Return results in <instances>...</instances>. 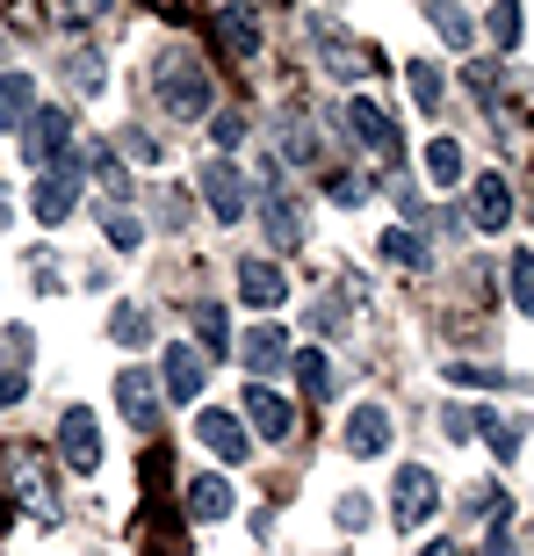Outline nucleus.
Instances as JSON below:
<instances>
[{
	"label": "nucleus",
	"mask_w": 534,
	"mask_h": 556,
	"mask_svg": "<svg viewBox=\"0 0 534 556\" xmlns=\"http://www.w3.org/2000/svg\"><path fill=\"white\" fill-rule=\"evenodd\" d=\"M376 253H383L391 268H427V261H433V253H427V239H419V231H405V225H391V231H383V239H376Z\"/></svg>",
	"instance_id": "23"
},
{
	"label": "nucleus",
	"mask_w": 534,
	"mask_h": 556,
	"mask_svg": "<svg viewBox=\"0 0 534 556\" xmlns=\"http://www.w3.org/2000/svg\"><path fill=\"white\" fill-rule=\"evenodd\" d=\"M513 181L506 174H476L470 181V217H476V231H506L513 225Z\"/></svg>",
	"instance_id": "10"
},
{
	"label": "nucleus",
	"mask_w": 534,
	"mask_h": 556,
	"mask_svg": "<svg viewBox=\"0 0 534 556\" xmlns=\"http://www.w3.org/2000/svg\"><path fill=\"white\" fill-rule=\"evenodd\" d=\"M332 203L361 210V203H369V181H361V174H332Z\"/></svg>",
	"instance_id": "36"
},
{
	"label": "nucleus",
	"mask_w": 534,
	"mask_h": 556,
	"mask_svg": "<svg viewBox=\"0 0 534 556\" xmlns=\"http://www.w3.org/2000/svg\"><path fill=\"white\" fill-rule=\"evenodd\" d=\"M427 174L441 188H455V181H462V144H455V138H427Z\"/></svg>",
	"instance_id": "26"
},
{
	"label": "nucleus",
	"mask_w": 534,
	"mask_h": 556,
	"mask_svg": "<svg viewBox=\"0 0 534 556\" xmlns=\"http://www.w3.org/2000/svg\"><path fill=\"white\" fill-rule=\"evenodd\" d=\"M160 383H152V369H124V376H116V405H124V419H130V427H144V433H152V419H160Z\"/></svg>",
	"instance_id": "14"
},
{
	"label": "nucleus",
	"mask_w": 534,
	"mask_h": 556,
	"mask_svg": "<svg viewBox=\"0 0 534 556\" xmlns=\"http://www.w3.org/2000/svg\"><path fill=\"white\" fill-rule=\"evenodd\" d=\"M195 348H209V354H231V318L217 304H203L195 311Z\"/></svg>",
	"instance_id": "30"
},
{
	"label": "nucleus",
	"mask_w": 534,
	"mask_h": 556,
	"mask_svg": "<svg viewBox=\"0 0 534 556\" xmlns=\"http://www.w3.org/2000/svg\"><path fill=\"white\" fill-rule=\"evenodd\" d=\"M217 37H225L231 59H260V22H253L246 0H225V8H217Z\"/></svg>",
	"instance_id": "17"
},
{
	"label": "nucleus",
	"mask_w": 534,
	"mask_h": 556,
	"mask_svg": "<svg viewBox=\"0 0 534 556\" xmlns=\"http://www.w3.org/2000/svg\"><path fill=\"white\" fill-rule=\"evenodd\" d=\"M160 225H166V231L188 225V195H181V188H160Z\"/></svg>",
	"instance_id": "38"
},
{
	"label": "nucleus",
	"mask_w": 534,
	"mask_h": 556,
	"mask_svg": "<svg viewBox=\"0 0 534 556\" xmlns=\"http://www.w3.org/2000/svg\"><path fill=\"white\" fill-rule=\"evenodd\" d=\"M109 340H116V348H144V340H152V311L144 304H116L109 311Z\"/></svg>",
	"instance_id": "24"
},
{
	"label": "nucleus",
	"mask_w": 534,
	"mask_h": 556,
	"mask_svg": "<svg viewBox=\"0 0 534 556\" xmlns=\"http://www.w3.org/2000/svg\"><path fill=\"white\" fill-rule=\"evenodd\" d=\"M405 80H411V102L427 109V116H441V94H448L441 65H405Z\"/></svg>",
	"instance_id": "29"
},
{
	"label": "nucleus",
	"mask_w": 534,
	"mask_h": 556,
	"mask_svg": "<svg viewBox=\"0 0 534 556\" xmlns=\"http://www.w3.org/2000/svg\"><path fill=\"white\" fill-rule=\"evenodd\" d=\"M29 116H37V80L0 73V130H29Z\"/></svg>",
	"instance_id": "19"
},
{
	"label": "nucleus",
	"mask_w": 534,
	"mask_h": 556,
	"mask_svg": "<svg viewBox=\"0 0 534 556\" xmlns=\"http://www.w3.org/2000/svg\"><path fill=\"white\" fill-rule=\"evenodd\" d=\"M181 506H188V520H231V506H239V492H231V477L225 470H195L188 477V492H181Z\"/></svg>",
	"instance_id": "5"
},
{
	"label": "nucleus",
	"mask_w": 534,
	"mask_h": 556,
	"mask_svg": "<svg viewBox=\"0 0 534 556\" xmlns=\"http://www.w3.org/2000/svg\"><path fill=\"white\" fill-rule=\"evenodd\" d=\"M160 391L166 397H203V348H195V340H166V354H160Z\"/></svg>",
	"instance_id": "7"
},
{
	"label": "nucleus",
	"mask_w": 534,
	"mask_h": 556,
	"mask_svg": "<svg viewBox=\"0 0 534 556\" xmlns=\"http://www.w3.org/2000/svg\"><path fill=\"white\" fill-rule=\"evenodd\" d=\"M260 225H267V247H275V253H296V247H304V210L289 203V195H267Z\"/></svg>",
	"instance_id": "18"
},
{
	"label": "nucleus",
	"mask_w": 534,
	"mask_h": 556,
	"mask_svg": "<svg viewBox=\"0 0 534 556\" xmlns=\"http://www.w3.org/2000/svg\"><path fill=\"white\" fill-rule=\"evenodd\" d=\"M448 383H462V391H498V383H506V369H476V362H448Z\"/></svg>",
	"instance_id": "32"
},
{
	"label": "nucleus",
	"mask_w": 534,
	"mask_h": 556,
	"mask_svg": "<svg viewBox=\"0 0 534 556\" xmlns=\"http://www.w3.org/2000/svg\"><path fill=\"white\" fill-rule=\"evenodd\" d=\"M239 362H246L260 383H267V376H282L289 369V332L282 326H253L246 340H239Z\"/></svg>",
	"instance_id": "15"
},
{
	"label": "nucleus",
	"mask_w": 534,
	"mask_h": 556,
	"mask_svg": "<svg viewBox=\"0 0 534 556\" xmlns=\"http://www.w3.org/2000/svg\"><path fill=\"white\" fill-rule=\"evenodd\" d=\"M109 8H116V0H65V22H73V29H94Z\"/></svg>",
	"instance_id": "37"
},
{
	"label": "nucleus",
	"mask_w": 534,
	"mask_h": 556,
	"mask_svg": "<svg viewBox=\"0 0 534 556\" xmlns=\"http://www.w3.org/2000/svg\"><path fill=\"white\" fill-rule=\"evenodd\" d=\"M484 29H492V43H498V51H520V37H527V22H520V0H492Z\"/></svg>",
	"instance_id": "25"
},
{
	"label": "nucleus",
	"mask_w": 534,
	"mask_h": 556,
	"mask_svg": "<svg viewBox=\"0 0 534 556\" xmlns=\"http://www.w3.org/2000/svg\"><path fill=\"white\" fill-rule=\"evenodd\" d=\"M391 433H397V427H391V413H383V405H354L340 441H347V455H361V463H369V455L391 448Z\"/></svg>",
	"instance_id": "13"
},
{
	"label": "nucleus",
	"mask_w": 534,
	"mask_h": 556,
	"mask_svg": "<svg viewBox=\"0 0 534 556\" xmlns=\"http://www.w3.org/2000/svg\"><path fill=\"white\" fill-rule=\"evenodd\" d=\"M289 369H296V383H304V397H332V391H340V369L326 362V348H310V354H289Z\"/></svg>",
	"instance_id": "21"
},
{
	"label": "nucleus",
	"mask_w": 534,
	"mask_h": 556,
	"mask_svg": "<svg viewBox=\"0 0 534 556\" xmlns=\"http://www.w3.org/2000/svg\"><path fill=\"white\" fill-rule=\"evenodd\" d=\"M80 181H87V152H65L51 174H37V225H65L73 210H80Z\"/></svg>",
	"instance_id": "2"
},
{
	"label": "nucleus",
	"mask_w": 534,
	"mask_h": 556,
	"mask_svg": "<svg viewBox=\"0 0 534 556\" xmlns=\"http://www.w3.org/2000/svg\"><path fill=\"white\" fill-rule=\"evenodd\" d=\"M332 514H340V528H369V492H347Z\"/></svg>",
	"instance_id": "39"
},
{
	"label": "nucleus",
	"mask_w": 534,
	"mask_h": 556,
	"mask_svg": "<svg viewBox=\"0 0 534 556\" xmlns=\"http://www.w3.org/2000/svg\"><path fill=\"white\" fill-rule=\"evenodd\" d=\"M476 427H484V441H492L498 463H513V455H520V419H506V413H476Z\"/></svg>",
	"instance_id": "28"
},
{
	"label": "nucleus",
	"mask_w": 534,
	"mask_h": 556,
	"mask_svg": "<svg viewBox=\"0 0 534 556\" xmlns=\"http://www.w3.org/2000/svg\"><path fill=\"white\" fill-rule=\"evenodd\" d=\"M484 556H513V535H506V528H492V535H484Z\"/></svg>",
	"instance_id": "45"
},
{
	"label": "nucleus",
	"mask_w": 534,
	"mask_h": 556,
	"mask_svg": "<svg viewBox=\"0 0 534 556\" xmlns=\"http://www.w3.org/2000/svg\"><path fill=\"white\" fill-rule=\"evenodd\" d=\"M246 419H253V433H267V441H289V433H296V405H289L282 391H267V383L246 391Z\"/></svg>",
	"instance_id": "16"
},
{
	"label": "nucleus",
	"mask_w": 534,
	"mask_h": 556,
	"mask_svg": "<svg viewBox=\"0 0 534 556\" xmlns=\"http://www.w3.org/2000/svg\"><path fill=\"white\" fill-rule=\"evenodd\" d=\"M203 195H209V217H217V225H239V217H246V174L231 160L203 166Z\"/></svg>",
	"instance_id": "6"
},
{
	"label": "nucleus",
	"mask_w": 534,
	"mask_h": 556,
	"mask_svg": "<svg viewBox=\"0 0 534 556\" xmlns=\"http://www.w3.org/2000/svg\"><path fill=\"white\" fill-rule=\"evenodd\" d=\"M65 152H73V116H65V109H37L29 130H22V160L37 166V174H51Z\"/></svg>",
	"instance_id": "4"
},
{
	"label": "nucleus",
	"mask_w": 534,
	"mask_h": 556,
	"mask_svg": "<svg viewBox=\"0 0 534 556\" xmlns=\"http://www.w3.org/2000/svg\"><path fill=\"white\" fill-rule=\"evenodd\" d=\"M427 22L441 29V43H448V51H470V43H476V22L462 15V0H427Z\"/></svg>",
	"instance_id": "20"
},
{
	"label": "nucleus",
	"mask_w": 534,
	"mask_h": 556,
	"mask_svg": "<svg viewBox=\"0 0 534 556\" xmlns=\"http://www.w3.org/2000/svg\"><path fill=\"white\" fill-rule=\"evenodd\" d=\"M22 391H29V376H22V369H0V413H8Z\"/></svg>",
	"instance_id": "43"
},
{
	"label": "nucleus",
	"mask_w": 534,
	"mask_h": 556,
	"mask_svg": "<svg viewBox=\"0 0 534 556\" xmlns=\"http://www.w3.org/2000/svg\"><path fill=\"white\" fill-rule=\"evenodd\" d=\"M441 433H448V441H470V433H476V413L448 405V413H441Z\"/></svg>",
	"instance_id": "40"
},
{
	"label": "nucleus",
	"mask_w": 534,
	"mask_h": 556,
	"mask_svg": "<svg viewBox=\"0 0 534 556\" xmlns=\"http://www.w3.org/2000/svg\"><path fill=\"white\" fill-rule=\"evenodd\" d=\"M239 296H246V311H282L289 275L275 268V261H260V253H246V261H239Z\"/></svg>",
	"instance_id": "8"
},
{
	"label": "nucleus",
	"mask_w": 534,
	"mask_h": 556,
	"mask_svg": "<svg viewBox=\"0 0 534 556\" xmlns=\"http://www.w3.org/2000/svg\"><path fill=\"white\" fill-rule=\"evenodd\" d=\"M209 144H217V152H231V144H246V116H231V109H217V116H209Z\"/></svg>",
	"instance_id": "33"
},
{
	"label": "nucleus",
	"mask_w": 534,
	"mask_h": 556,
	"mask_svg": "<svg viewBox=\"0 0 534 556\" xmlns=\"http://www.w3.org/2000/svg\"><path fill=\"white\" fill-rule=\"evenodd\" d=\"M347 124H354V138L369 144V152H383V160H397V152H405V138H397V124H391V109H376L369 94H354V102H347Z\"/></svg>",
	"instance_id": "11"
},
{
	"label": "nucleus",
	"mask_w": 534,
	"mask_h": 556,
	"mask_svg": "<svg viewBox=\"0 0 534 556\" xmlns=\"http://www.w3.org/2000/svg\"><path fill=\"white\" fill-rule=\"evenodd\" d=\"M310 326H318V332H340V326H347V318H340V304H332L326 289H318V304H310Z\"/></svg>",
	"instance_id": "41"
},
{
	"label": "nucleus",
	"mask_w": 534,
	"mask_h": 556,
	"mask_svg": "<svg viewBox=\"0 0 534 556\" xmlns=\"http://www.w3.org/2000/svg\"><path fill=\"white\" fill-rule=\"evenodd\" d=\"M59 448H65V463H73L80 477L102 470V433H94V413H87V405H73V413L59 419Z\"/></svg>",
	"instance_id": "9"
},
{
	"label": "nucleus",
	"mask_w": 534,
	"mask_h": 556,
	"mask_svg": "<svg viewBox=\"0 0 534 556\" xmlns=\"http://www.w3.org/2000/svg\"><path fill=\"white\" fill-rule=\"evenodd\" d=\"M275 130H282V160H296V166L318 160V130H310L304 109H282V124H275Z\"/></svg>",
	"instance_id": "22"
},
{
	"label": "nucleus",
	"mask_w": 534,
	"mask_h": 556,
	"mask_svg": "<svg viewBox=\"0 0 534 556\" xmlns=\"http://www.w3.org/2000/svg\"><path fill=\"white\" fill-rule=\"evenodd\" d=\"M124 152H130V160H160L166 144H160V138H144V130H124Z\"/></svg>",
	"instance_id": "42"
},
{
	"label": "nucleus",
	"mask_w": 534,
	"mask_h": 556,
	"mask_svg": "<svg viewBox=\"0 0 534 556\" xmlns=\"http://www.w3.org/2000/svg\"><path fill=\"white\" fill-rule=\"evenodd\" d=\"M419 556H462V549H448V542H427V549H419Z\"/></svg>",
	"instance_id": "46"
},
{
	"label": "nucleus",
	"mask_w": 534,
	"mask_h": 556,
	"mask_svg": "<svg viewBox=\"0 0 534 556\" xmlns=\"http://www.w3.org/2000/svg\"><path fill=\"white\" fill-rule=\"evenodd\" d=\"M65 80L80 87V94H102L109 73H102V59H65Z\"/></svg>",
	"instance_id": "34"
},
{
	"label": "nucleus",
	"mask_w": 534,
	"mask_h": 556,
	"mask_svg": "<svg viewBox=\"0 0 534 556\" xmlns=\"http://www.w3.org/2000/svg\"><path fill=\"white\" fill-rule=\"evenodd\" d=\"M318 51H326V65L340 73V80H361V51H354L347 37H332V29H318Z\"/></svg>",
	"instance_id": "31"
},
{
	"label": "nucleus",
	"mask_w": 534,
	"mask_h": 556,
	"mask_svg": "<svg viewBox=\"0 0 534 556\" xmlns=\"http://www.w3.org/2000/svg\"><path fill=\"white\" fill-rule=\"evenodd\" d=\"M506 289H513V311L534 318V247H520L513 261H506Z\"/></svg>",
	"instance_id": "27"
},
{
	"label": "nucleus",
	"mask_w": 534,
	"mask_h": 556,
	"mask_svg": "<svg viewBox=\"0 0 534 556\" xmlns=\"http://www.w3.org/2000/svg\"><path fill=\"white\" fill-rule=\"evenodd\" d=\"M433 506H441V484H433V470H427V463H405V470L391 477V520L411 535V528H427Z\"/></svg>",
	"instance_id": "3"
},
{
	"label": "nucleus",
	"mask_w": 534,
	"mask_h": 556,
	"mask_svg": "<svg viewBox=\"0 0 534 556\" xmlns=\"http://www.w3.org/2000/svg\"><path fill=\"white\" fill-rule=\"evenodd\" d=\"M8 225H15V203H8V195H0V231H8Z\"/></svg>",
	"instance_id": "47"
},
{
	"label": "nucleus",
	"mask_w": 534,
	"mask_h": 556,
	"mask_svg": "<svg viewBox=\"0 0 534 556\" xmlns=\"http://www.w3.org/2000/svg\"><path fill=\"white\" fill-rule=\"evenodd\" d=\"M109 247H116V253H138V247H144V225L116 210V217H109Z\"/></svg>",
	"instance_id": "35"
},
{
	"label": "nucleus",
	"mask_w": 534,
	"mask_h": 556,
	"mask_svg": "<svg viewBox=\"0 0 534 556\" xmlns=\"http://www.w3.org/2000/svg\"><path fill=\"white\" fill-rule=\"evenodd\" d=\"M152 87H160V109L166 116H209V73L195 51H166L152 65Z\"/></svg>",
	"instance_id": "1"
},
{
	"label": "nucleus",
	"mask_w": 534,
	"mask_h": 556,
	"mask_svg": "<svg viewBox=\"0 0 534 556\" xmlns=\"http://www.w3.org/2000/svg\"><path fill=\"white\" fill-rule=\"evenodd\" d=\"M195 441H203L217 463H246V448H253L246 427H239L231 413H217V405H203V413H195Z\"/></svg>",
	"instance_id": "12"
},
{
	"label": "nucleus",
	"mask_w": 534,
	"mask_h": 556,
	"mask_svg": "<svg viewBox=\"0 0 534 556\" xmlns=\"http://www.w3.org/2000/svg\"><path fill=\"white\" fill-rule=\"evenodd\" d=\"M102 188H109V203H124V195H130V181H124V166H109V160H102Z\"/></svg>",
	"instance_id": "44"
}]
</instances>
